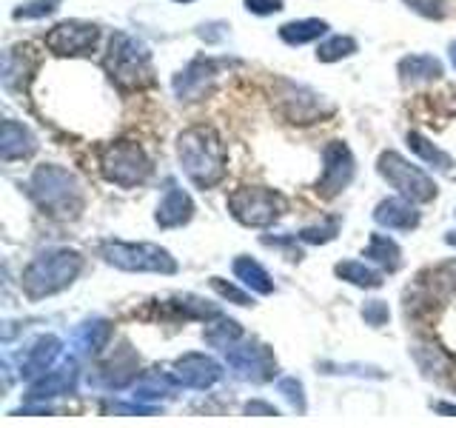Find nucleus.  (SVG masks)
Here are the masks:
<instances>
[{
    "label": "nucleus",
    "instance_id": "f257e3e1",
    "mask_svg": "<svg viewBox=\"0 0 456 428\" xmlns=\"http://www.w3.org/2000/svg\"><path fill=\"white\" fill-rule=\"evenodd\" d=\"M180 166L194 185L211 189L225 177V146L211 126H191L177 137Z\"/></svg>",
    "mask_w": 456,
    "mask_h": 428
},
{
    "label": "nucleus",
    "instance_id": "f03ea898",
    "mask_svg": "<svg viewBox=\"0 0 456 428\" xmlns=\"http://www.w3.org/2000/svg\"><path fill=\"white\" fill-rule=\"evenodd\" d=\"M28 194L43 214L57 220H71L83 211V192L75 175L54 163L37 166L28 177Z\"/></svg>",
    "mask_w": 456,
    "mask_h": 428
},
{
    "label": "nucleus",
    "instance_id": "7ed1b4c3",
    "mask_svg": "<svg viewBox=\"0 0 456 428\" xmlns=\"http://www.w3.org/2000/svg\"><path fill=\"white\" fill-rule=\"evenodd\" d=\"M83 268V257L71 249H54V251H46L35 257L32 263L26 266L23 271V292L32 297V300H40V297H49V294H57L69 289L75 277L80 275Z\"/></svg>",
    "mask_w": 456,
    "mask_h": 428
},
{
    "label": "nucleus",
    "instance_id": "20e7f679",
    "mask_svg": "<svg viewBox=\"0 0 456 428\" xmlns=\"http://www.w3.org/2000/svg\"><path fill=\"white\" fill-rule=\"evenodd\" d=\"M106 69L120 89H142L154 80L151 54L142 43L126 32H114L106 52Z\"/></svg>",
    "mask_w": 456,
    "mask_h": 428
},
{
    "label": "nucleus",
    "instance_id": "39448f33",
    "mask_svg": "<svg viewBox=\"0 0 456 428\" xmlns=\"http://www.w3.org/2000/svg\"><path fill=\"white\" fill-rule=\"evenodd\" d=\"M100 171L120 189H134L151 175V160L134 140H114L100 149Z\"/></svg>",
    "mask_w": 456,
    "mask_h": 428
},
{
    "label": "nucleus",
    "instance_id": "423d86ee",
    "mask_svg": "<svg viewBox=\"0 0 456 428\" xmlns=\"http://www.w3.org/2000/svg\"><path fill=\"white\" fill-rule=\"evenodd\" d=\"M228 211L242 226L265 228L282 218L285 197L274 189H263V185H242L228 194Z\"/></svg>",
    "mask_w": 456,
    "mask_h": 428
},
{
    "label": "nucleus",
    "instance_id": "0eeeda50",
    "mask_svg": "<svg viewBox=\"0 0 456 428\" xmlns=\"http://www.w3.org/2000/svg\"><path fill=\"white\" fill-rule=\"evenodd\" d=\"M106 263L118 266L123 271H154V275H175L177 263L166 249L154 246V243H103Z\"/></svg>",
    "mask_w": 456,
    "mask_h": 428
},
{
    "label": "nucleus",
    "instance_id": "6e6552de",
    "mask_svg": "<svg viewBox=\"0 0 456 428\" xmlns=\"http://www.w3.org/2000/svg\"><path fill=\"white\" fill-rule=\"evenodd\" d=\"M377 169L399 194L413 200V203H428V200L436 197V183L422 169L411 166L405 157H399L396 152H382Z\"/></svg>",
    "mask_w": 456,
    "mask_h": 428
},
{
    "label": "nucleus",
    "instance_id": "1a4fd4ad",
    "mask_svg": "<svg viewBox=\"0 0 456 428\" xmlns=\"http://www.w3.org/2000/svg\"><path fill=\"white\" fill-rule=\"evenodd\" d=\"M225 357H228V366H232L242 380H254V383H263V380H271L277 371V363H274V354H271L268 346L263 342H242V346H232L225 349Z\"/></svg>",
    "mask_w": 456,
    "mask_h": 428
},
{
    "label": "nucleus",
    "instance_id": "9d476101",
    "mask_svg": "<svg viewBox=\"0 0 456 428\" xmlns=\"http://www.w3.org/2000/svg\"><path fill=\"white\" fill-rule=\"evenodd\" d=\"M322 177L317 180V194L320 197H334L339 194L354 177V157L346 143H328L322 152Z\"/></svg>",
    "mask_w": 456,
    "mask_h": 428
},
{
    "label": "nucleus",
    "instance_id": "9b49d317",
    "mask_svg": "<svg viewBox=\"0 0 456 428\" xmlns=\"http://www.w3.org/2000/svg\"><path fill=\"white\" fill-rule=\"evenodd\" d=\"M97 35H100L97 26L69 21V23H57L52 29L46 35V46L61 57H77V54H89L94 49Z\"/></svg>",
    "mask_w": 456,
    "mask_h": 428
},
{
    "label": "nucleus",
    "instance_id": "f8f14e48",
    "mask_svg": "<svg viewBox=\"0 0 456 428\" xmlns=\"http://www.w3.org/2000/svg\"><path fill=\"white\" fill-rule=\"evenodd\" d=\"M220 75V63L211 61V57H197L189 66H185L180 75L175 78V95L185 103L200 100L211 92V83Z\"/></svg>",
    "mask_w": 456,
    "mask_h": 428
},
{
    "label": "nucleus",
    "instance_id": "ddd939ff",
    "mask_svg": "<svg viewBox=\"0 0 456 428\" xmlns=\"http://www.w3.org/2000/svg\"><path fill=\"white\" fill-rule=\"evenodd\" d=\"M223 377L220 363H214L206 354H183L175 363V380L189 385V389H211L214 383Z\"/></svg>",
    "mask_w": 456,
    "mask_h": 428
},
{
    "label": "nucleus",
    "instance_id": "4468645a",
    "mask_svg": "<svg viewBox=\"0 0 456 428\" xmlns=\"http://www.w3.org/2000/svg\"><path fill=\"white\" fill-rule=\"evenodd\" d=\"M57 354H61V340L52 337V334L49 337H37L35 346L20 357V377H26V380L43 377L54 366Z\"/></svg>",
    "mask_w": 456,
    "mask_h": 428
},
{
    "label": "nucleus",
    "instance_id": "2eb2a0df",
    "mask_svg": "<svg viewBox=\"0 0 456 428\" xmlns=\"http://www.w3.org/2000/svg\"><path fill=\"white\" fill-rule=\"evenodd\" d=\"M37 140L28 128L18 120H4V128H0V157L6 163L12 160H23V157L35 154Z\"/></svg>",
    "mask_w": 456,
    "mask_h": 428
},
{
    "label": "nucleus",
    "instance_id": "dca6fc26",
    "mask_svg": "<svg viewBox=\"0 0 456 428\" xmlns=\"http://www.w3.org/2000/svg\"><path fill=\"white\" fill-rule=\"evenodd\" d=\"M413 200L408 197H391V200H382L374 211V220L385 228H399V232H411L417 228L419 223V211L411 206Z\"/></svg>",
    "mask_w": 456,
    "mask_h": 428
},
{
    "label": "nucleus",
    "instance_id": "f3484780",
    "mask_svg": "<svg viewBox=\"0 0 456 428\" xmlns=\"http://www.w3.org/2000/svg\"><path fill=\"white\" fill-rule=\"evenodd\" d=\"M71 389H75V363L69 360L61 368H49L40 380H35L26 397L28 399H49V397L69 394Z\"/></svg>",
    "mask_w": 456,
    "mask_h": 428
},
{
    "label": "nucleus",
    "instance_id": "a211bd4d",
    "mask_svg": "<svg viewBox=\"0 0 456 428\" xmlns=\"http://www.w3.org/2000/svg\"><path fill=\"white\" fill-rule=\"evenodd\" d=\"M194 214V203L191 197L185 194L183 189H168L163 203L157 206V223H160L163 228H175V226H183L189 223Z\"/></svg>",
    "mask_w": 456,
    "mask_h": 428
},
{
    "label": "nucleus",
    "instance_id": "6ab92c4d",
    "mask_svg": "<svg viewBox=\"0 0 456 428\" xmlns=\"http://www.w3.org/2000/svg\"><path fill=\"white\" fill-rule=\"evenodd\" d=\"M134 377H137V360H134L132 351L123 349L111 363H106L103 368H97L94 383H103V385H109V389H120V385L132 383Z\"/></svg>",
    "mask_w": 456,
    "mask_h": 428
},
{
    "label": "nucleus",
    "instance_id": "aec40b11",
    "mask_svg": "<svg viewBox=\"0 0 456 428\" xmlns=\"http://www.w3.org/2000/svg\"><path fill=\"white\" fill-rule=\"evenodd\" d=\"M282 114L294 123H311L322 114V100L308 89H294L282 103Z\"/></svg>",
    "mask_w": 456,
    "mask_h": 428
},
{
    "label": "nucleus",
    "instance_id": "412c9836",
    "mask_svg": "<svg viewBox=\"0 0 456 428\" xmlns=\"http://www.w3.org/2000/svg\"><path fill=\"white\" fill-rule=\"evenodd\" d=\"M399 75L411 83L436 80L442 75V63L434 54H411V57H403V61H399Z\"/></svg>",
    "mask_w": 456,
    "mask_h": 428
},
{
    "label": "nucleus",
    "instance_id": "4be33fe9",
    "mask_svg": "<svg viewBox=\"0 0 456 428\" xmlns=\"http://www.w3.org/2000/svg\"><path fill=\"white\" fill-rule=\"evenodd\" d=\"M234 275L242 283H246L251 292H256V294H271V292H274V283H271L268 271L256 260H251V257H237V260H234Z\"/></svg>",
    "mask_w": 456,
    "mask_h": 428
},
{
    "label": "nucleus",
    "instance_id": "5701e85b",
    "mask_svg": "<svg viewBox=\"0 0 456 428\" xmlns=\"http://www.w3.org/2000/svg\"><path fill=\"white\" fill-rule=\"evenodd\" d=\"M328 32V23L325 21H294V23H285L280 29V37L291 46H299V43H308V40H317Z\"/></svg>",
    "mask_w": 456,
    "mask_h": 428
},
{
    "label": "nucleus",
    "instance_id": "b1692460",
    "mask_svg": "<svg viewBox=\"0 0 456 428\" xmlns=\"http://www.w3.org/2000/svg\"><path fill=\"white\" fill-rule=\"evenodd\" d=\"M111 337V325L106 320H94V323H86L80 332H77V349L86 354H94L100 349H106V342Z\"/></svg>",
    "mask_w": 456,
    "mask_h": 428
},
{
    "label": "nucleus",
    "instance_id": "393cba45",
    "mask_svg": "<svg viewBox=\"0 0 456 428\" xmlns=\"http://www.w3.org/2000/svg\"><path fill=\"white\" fill-rule=\"evenodd\" d=\"M203 337H206V342H211L214 349L225 351V349H232L234 342L242 337V328H240V323H234V320L220 317L217 323H211V325L206 328Z\"/></svg>",
    "mask_w": 456,
    "mask_h": 428
},
{
    "label": "nucleus",
    "instance_id": "a878e982",
    "mask_svg": "<svg viewBox=\"0 0 456 428\" xmlns=\"http://www.w3.org/2000/svg\"><path fill=\"white\" fill-rule=\"evenodd\" d=\"M337 275L342 280H348L354 285H360V289H379L382 285V277L377 275L374 268H368L365 263H356V260H346L337 266Z\"/></svg>",
    "mask_w": 456,
    "mask_h": 428
},
{
    "label": "nucleus",
    "instance_id": "bb28decb",
    "mask_svg": "<svg viewBox=\"0 0 456 428\" xmlns=\"http://www.w3.org/2000/svg\"><path fill=\"white\" fill-rule=\"evenodd\" d=\"M408 146H411V152H417L425 163H431V166H436V169H442V171H448V169L453 166L451 154H445L442 149H436L434 143L428 140V137H422L419 132H411V135H408Z\"/></svg>",
    "mask_w": 456,
    "mask_h": 428
},
{
    "label": "nucleus",
    "instance_id": "cd10ccee",
    "mask_svg": "<svg viewBox=\"0 0 456 428\" xmlns=\"http://www.w3.org/2000/svg\"><path fill=\"white\" fill-rule=\"evenodd\" d=\"M365 257L377 260L379 266H385L388 271H394L399 266V249H396V243L391 237H385V235H374V237H370L368 249H365Z\"/></svg>",
    "mask_w": 456,
    "mask_h": 428
},
{
    "label": "nucleus",
    "instance_id": "c85d7f7f",
    "mask_svg": "<svg viewBox=\"0 0 456 428\" xmlns=\"http://www.w3.org/2000/svg\"><path fill=\"white\" fill-rule=\"evenodd\" d=\"M351 52H356V43L351 37H331L328 43H322V46L317 49V57L322 63H334V61H342V57H348Z\"/></svg>",
    "mask_w": 456,
    "mask_h": 428
},
{
    "label": "nucleus",
    "instance_id": "c756f323",
    "mask_svg": "<svg viewBox=\"0 0 456 428\" xmlns=\"http://www.w3.org/2000/svg\"><path fill=\"white\" fill-rule=\"evenodd\" d=\"M57 0H32V4H26L20 9H14V18H46V14L57 12Z\"/></svg>",
    "mask_w": 456,
    "mask_h": 428
},
{
    "label": "nucleus",
    "instance_id": "7c9ffc66",
    "mask_svg": "<svg viewBox=\"0 0 456 428\" xmlns=\"http://www.w3.org/2000/svg\"><path fill=\"white\" fill-rule=\"evenodd\" d=\"M337 226L339 220H328V226H317V228H303L299 232V240H305V243H328V240H334L337 237Z\"/></svg>",
    "mask_w": 456,
    "mask_h": 428
},
{
    "label": "nucleus",
    "instance_id": "2f4dec72",
    "mask_svg": "<svg viewBox=\"0 0 456 428\" xmlns=\"http://www.w3.org/2000/svg\"><path fill=\"white\" fill-rule=\"evenodd\" d=\"M405 4L413 9V12H419L425 14V18H442L445 14V0H405Z\"/></svg>",
    "mask_w": 456,
    "mask_h": 428
},
{
    "label": "nucleus",
    "instance_id": "473e14b6",
    "mask_svg": "<svg viewBox=\"0 0 456 428\" xmlns=\"http://www.w3.org/2000/svg\"><path fill=\"white\" fill-rule=\"evenodd\" d=\"M211 285H214V289H217L225 300H234L237 306H251V297H248L246 292L234 289L232 283H225V280H220V277H214V280H211Z\"/></svg>",
    "mask_w": 456,
    "mask_h": 428
},
{
    "label": "nucleus",
    "instance_id": "72a5a7b5",
    "mask_svg": "<svg viewBox=\"0 0 456 428\" xmlns=\"http://www.w3.org/2000/svg\"><path fill=\"white\" fill-rule=\"evenodd\" d=\"M362 317L368 325H385L388 323V306H385L382 300H370V303L362 309Z\"/></svg>",
    "mask_w": 456,
    "mask_h": 428
},
{
    "label": "nucleus",
    "instance_id": "f704fd0d",
    "mask_svg": "<svg viewBox=\"0 0 456 428\" xmlns=\"http://www.w3.org/2000/svg\"><path fill=\"white\" fill-rule=\"evenodd\" d=\"M280 391L291 399V403L303 411L305 408V397H303V385H299L294 377H285V380H280Z\"/></svg>",
    "mask_w": 456,
    "mask_h": 428
},
{
    "label": "nucleus",
    "instance_id": "c9c22d12",
    "mask_svg": "<svg viewBox=\"0 0 456 428\" xmlns=\"http://www.w3.org/2000/svg\"><path fill=\"white\" fill-rule=\"evenodd\" d=\"M246 6L254 14H274L282 9V0H246Z\"/></svg>",
    "mask_w": 456,
    "mask_h": 428
},
{
    "label": "nucleus",
    "instance_id": "e433bc0d",
    "mask_svg": "<svg viewBox=\"0 0 456 428\" xmlns=\"http://www.w3.org/2000/svg\"><path fill=\"white\" fill-rule=\"evenodd\" d=\"M436 411H442V414H456V406H436Z\"/></svg>",
    "mask_w": 456,
    "mask_h": 428
},
{
    "label": "nucleus",
    "instance_id": "4c0bfd02",
    "mask_svg": "<svg viewBox=\"0 0 456 428\" xmlns=\"http://www.w3.org/2000/svg\"><path fill=\"white\" fill-rule=\"evenodd\" d=\"M451 61H453V66H456V43L451 46Z\"/></svg>",
    "mask_w": 456,
    "mask_h": 428
},
{
    "label": "nucleus",
    "instance_id": "58836bf2",
    "mask_svg": "<svg viewBox=\"0 0 456 428\" xmlns=\"http://www.w3.org/2000/svg\"><path fill=\"white\" fill-rule=\"evenodd\" d=\"M177 4H189V0H177Z\"/></svg>",
    "mask_w": 456,
    "mask_h": 428
}]
</instances>
